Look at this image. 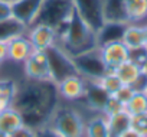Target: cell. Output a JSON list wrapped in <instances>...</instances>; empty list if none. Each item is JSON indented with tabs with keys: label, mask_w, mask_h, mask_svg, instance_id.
Masks as SVG:
<instances>
[{
	"label": "cell",
	"mask_w": 147,
	"mask_h": 137,
	"mask_svg": "<svg viewBox=\"0 0 147 137\" xmlns=\"http://www.w3.org/2000/svg\"><path fill=\"white\" fill-rule=\"evenodd\" d=\"M131 127L137 130L140 134L147 137V114H140L131 117Z\"/></svg>",
	"instance_id": "obj_27"
},
{
	"label": "cell",
	"mask_w": 147,
	"mask_h": 137,
	"mask_svg": "<svg viewBox=\"0 0 147 137\" xmlns=\"http://www.w3.org/2000/svg\"><path fill=\"white\" fill-rule=\"evenodd\" d=\"M120 137H144V136H143V134H140V133H138L137 130H134L133 127H130V128H128V130H125Z\"/></svg>",
	"instance_id": "obj_35"
},
{
	"label": "cell",
	"mask_w": 147,
	"mask_h": 137,
	"mask_svg": "<svg viewBox=\"0 0 147 137\" xmlns=\"http://www.w3.org/2000/svg\"><path fill=\"white\" fill-rule=\"evenodd\" d=\"M130 87L133 88L134 92H146V90H147V75L141 71V74L137 77V80Z\"/></svg>",
	"instance_id": "obj_31"
},
{
	"label": "cell",
	"mask_w": 147,
	"mask_h": 137,
	"mask_svg": "<svg viewBox=\"0 0 147 137\" xmlns=\"http://www.w3.org/2000/svg\"><path fill=\"white\" fill-rule=\"evenodd\" d=\"M7 2H12V0H7Z\"/></svg>",
	"instance_id": "obj_40"
},
{
	"label": "cell",
	"mask_w": 147,
	"mask_h": 137,
	"mask_svg": "<svg viewBox=\"0 0 147 137\" xmlns=\"http://www.w3.org/2000/svg\"><path fill=\"white\" fill-rule=\"evenodd\" d=\"M71 58L77 68V72L85 80H98L108 71L105 63L102 62L98 46L88 49L85 52L77 53Z\"/></svg>",
	"instance_id": "obj_5"
},
{
	"label": "cell",
	"mask_w": 147,
	"mask_h": 137,
	"mask_svg": "<svg viewBox=\"0 0 147 137\" xmlns=\"http://www.w3.org/2000/svg\"><path fill=\"white\" fill-rule=\"evenodd\" d=\"M33 51L35 48L26 36V33L15 36L10 40H7V61L13 63H23Z\"/></svg>",
	"instance_id": "obj_14"
},
{
	"label": "cell",
	"mask_w": 147,
	"mask_h": 137,
	"mask_svg": "<svg viewBox=\"0 0 147 137\" xmlns=\"http://www.w3.org/2000/svg\"><path fill=\"white\" fill-rule=\"evenodd\" d=\"M125 0H102L104 22L127 23L125 18Z\"/></svg>",
	"instance_id": "obj_15"
},
{
	"label": "cell",
	"mask_w": 147,
	"mask_h": 137,
	"mask_svg": "<svg viewBox=\"0 0 147 137\" xmlns=\"http://www.w3.org/2000/svg\"><path fill=\"white\" fill-rule=\"evenodd\" d=\"M26 32H28V26H25L23 23H20L13 16L0 22V40L7 42L12 38L19 36V35H23Z\"/></svg>",
	"instance_id": "obj_23"
},
{
	"label": "cell",
	"mask_w": 147,
	"mask_h": 137,
	"mask_svg": "<svg viewBox=\"0 0 147 137\" xmlns=\"http://www.w3.org/2000/svg\"><path fill=\"white\" fill-rule=\"evenodd\" d=\"M100 84V87L108 94V95H114L121 87H123V82L120 81V78L115 75L114 71H107L101 78L98 80H94Z\"/></svg>",
	"instance_id": "obj_26"
},
{
	"label": "cell",
	"mask_w": 147,
	"mask_h": 137,
	"mask_svg": "<svg viewBox=\"0 0 147 137\" xmlns=\"http://www.w3.org/2000/svg\"><path fill=\"white\" fill-rule=\"evenodd\" d=\"M43 0H12V16L25 26H32L39 15Z\"/></svg>",
	"instance_id": "obj_12"
},
{
	"label": "cell",
	"mask_w": 147,
	"mask_h": 137,
	"mask_svg": "<svg viewBox=\"0 0 147 137\" xmlns=\"http://www.w3.org/2000/svg\"><path fill=\"white\" fill-rule=\"evenodd\" d=\"M146 95H147V90H146Z\"/></svg>",
	"instance_id": "obj_39"
},
{
	"label": "cell",
	"mask_w": 147,
	"mask_h": 137,
	"mask_svg": "<svg viewBox=\"0 0 147 137\" xmlns=\"http://www.w3.org/2000/svg\"><path fill=\"white\" fill-rule=\"evenodd\" d=\"M110 95L100 87V84L94 80H87V84H85V94H84V98L82 101L85 103V105L94 113V114H98L101 113L102 114V110L108 101Z\"/></svg>",
	"instance_id": "obj_13"
},
{
	"label": "cell",
	"mask_w": 147,
	"mask_h": 137,
	"mask_svg": "<svg viewBox=\"0 0 147 137\" xmlns=\"http://www.w3.org/2000/svg\"><path fill=\"white\" fill-rule=\"evenodd\" d=\"M7 61V42L0 40V63Z\"/></svg>",
	"instance_id": "obj_34"
},
{
	"label": "cell",
	"mask_w": 147,
	"mask_h": 137,
	"mask_svg": "<svg viewBox=\"0 0 147 137\" xmlns=\"http://www.w3.org/2000/svg\"><path fill=\"white\" fill-rule=\"evenodd\" d=\"M0 137H10V136H7V134H3V133H0Z\"/></svg>",
	"instance_id": "obj_38"
},
{
	"label": "cell",
	"mask_w": 147,
	"mask_h": 137,
	"mask_svg": "<svg viewBox=\"0 0 147 137\" xmlns=\"http://www.w3.org/2000/svg\"><path fill=\"white\" fill-rule=\"evenodd\" d=\"M23 124H25V120H23L22 113L16 110L13 105L0 113V133L10 136L15 130H18Z\"/></svg>",
	"instance_id": "obj_17"
},
{
	"label": "cell",
	"mask_w": 147,
	"mask_h": 137,
	"mask_svg": "<svg viewBox=\"0 0 147 137\" xmlns=\"http://www.w3.org/2000/svg\"><path fill=\"white\" fill-rule=\"evenodd\" d=\"M105 118H107L108 137H120L125 130H128L131 127V115L125 110H121V111L111 114Z\"/></svg>",
	"instance_id": "obj_18"
},
{
	"label": "cell",
	"mask_w": 147,
	"mask_h": 137,
	"mask_svg": "<svg viewBox=\"0 0 147 137\" xmlns=\"http://www.w3.org/2000/svg\"><path fill=\"white\" fill-rule=\"evenodd\" d=\"M121 110H124V105H123L117 98H114L113 95H110V98H108V101H107V104H105V107H104V110H102V114H104L105 117H108V115L115 114V113H118V111H121Z\"/></svg>",
	"instance_id": "obj_28"
},
{
	"label": "cell",
	"mask_w": 147,
	"mask_h": 137,
	"mask_svg": "<svg viewBox=\"0 0 147 137\" xmlns=\"http://www.w3.org/2000/svg\"><path fill=\"white\" fill-rule=\"evenodd\" d=\"M127 23L146 25L147 23V0H125Z\"/></svg>",
	"instance_id": "obj_16"
},
{
	"label": "cell",
	"mask_w": 147,
	"mask_h": 137,
	"mask_svg": "<svg viewBox=\"0 0 147 137\" xmlns=\"http://www.w3.org/2000/svg\"><path fill=\"white\" fill-rule=\"evenodd\" d=\"M10 137H36V128L25 123L18 130H15L10 134Z\"/></svg>",
	"instance_id": "obj_30"
},
{
	"label": "cell",
	"mask_w": 147,
	"mask_h": 137,
	"mask_svg": "<svg viewBox=\"0 0 147 137\" xmlns=\"http://www.w3.org/2000/svg\"><path fill=\"white\" fill-rule=\"evenodd\" d=\"M98 48H100V52H101L102 62L105 63L108 71H114L123 62L130 59V49L121 40L108 42V43L100 45Z\"/></svg>",
	"instance_id": "obj_10"
},
{
	"label": "cell",
	"mask_w": 147,
	"mask_h": 137,
	"mask_svg": "<svg viewBox=\"0 0 147 137\" xmlns=\"http://www.w3.org/2000/svg\"><path fill=\"white\" fill-rule=\"evenodd\" d=\"M26 36L29 38V40L32 42L36 51H46L51 46L58 43L56 30L52 26L43 23H33L32 26H29Z\"/></svg>",
	"instance_id": "obj_11"
},
{
	"label": "cell",
	"mask_w": 147,
	"mask_h": 137,
	"mask_svg": "<svg viewBox=\"0 0 147 137\" xmlns=\"http://www.w3.org/2000/svg\"><path fill=\"white\" fill-rule=\"evenodd\" d=\"M133 94H134V91H133V88L130 87V85H123L113 97L114 98H117L124 107H125V104L130 101V98L133 97Z\"/></svg>",
	"instance_id": "obj_29"
},
{
	"label": "cell",
	"mask_w": 147,
	"mask_h": 137,
	"mask_svg": "<svg viewBox=\"0 0 147 137\" xmlns=\"http://www.w3.org/2000/svg\"><path fill=\"white\" fill-rule=\"evenodd\" d=\"M85 84L87 80L82 78L80 74L69 75L59 82H56V92L61 101L63 103H78L82 101L85 94Z\"/></svg>",
	"instance_id": "obj_8"
},
{
	"label": "cell",
	"mask_w": 147,
	"mask_h": 137,
	"mask_svg": "<svg viewBox=\"0 0 147 137\" xmlns=\"http://www.w3.org/2000/svg\"><path fill=\"white\" fill-rule=\"evenodd\" d=\"M141 71H143L141 66L137 65L136 62H133L131 59L123 62L120 66H117L115 70H114L115 75L120 78V81L123 82V85H131L137 80V77L141 74Z\"/></svg>",
	"instance_id": "obj_21"
},
{
	"label": "cell",
	"mask_w": 147,
	"mask_h": 137,
	"mask_svg": "<svg viewBox=\"0 0 147 137\" xmlns=\"http://www.w3.org/2000/svg\"><path fill=\"white\" fill-rule=\"evenodd\" d=\"M12 18V6L7 0H0V22Z\"/></svg>",
	"instance_id": "obj_33"
},
{
	"label": "cell",
	"mask_w": 147,
	"mask_h": 137,
	"mask_svg": "<svg viewBox=\"0 0 147 137\" xmlns=\"http://www.w3.org/2000/svg\"><path fill=\"white\" fill-rule=\"evenodd\" d=\"M141 70H143V72H144V74L147 75V61H146V63H144V65L141 66Z\"/></svg>",
	"instance_id": "obj_37"
},
{
	"label": "cell",
	"mask_w": 147,
	"mask_h": 137,
	"mask_svg": "<svg viewBox=\"0 0 147 137\" xmlns=\"http://www.w3.org/2000/svg\"><path fill=\"white\" fill-rule=\"evenodd\" d=\"M127 23H113V22H107L104 23V26L97 32V42L98 46L108 43V42H114V40H121L123 32L125 29Z\"/></svg>",
	"instance_id": "obj_20"
},
{
	"label": "cell",
	"mask_w": 147,
	"mask_h": 137,
	"mask_svg": "<svg viewBox=\"0 0 147 137\" xmlns=\"http://www.w3.org/2000/svg\"><path fill=\"white\" fill-rule=\"evenodd\" d=\"M121 42L131 51L137 48H144V30L141 25H133L127 23L125 29L121 36Z\"/></svg>",
	"instance_id": "obj_19"
},
{
	"label": "cell",
	"mask_w": 147,
	"mask_h": 137,
	"mask_svg": "<svg viewBox=\"0 0 147 137\" xmlns=\"http://www.w3.org/2000/svg\"><path fill=\"white\" fill-rule=\"evenodd\" d=\"M58 103L59 97L53 82L26 80L25 84H18L12 105L22 113L26 124L38 128L48 123Z\"/></svg>",
	"instance_id": "obj_1"
},
{
	"label": "cell",
	"mask_w": 147,
	"mask_h": 137,
	"mask_svg": "<svg viewBox=\"0 0 147 137\" xmlns=\"http://www.w3.org/2000/svg\"><path fill=\"white\" fill-rule=\"evenodd\" d=\"M58 45L62 46L71 56L97 48V32L74 10L69 20L56 32Z\"/></svg>",
	"instance_id": "obj_2"
},
{
	"label": "cell",
	"mask_w": 147,
	"mask_h": 137,
	"mask_svg": "<svg viewBox=\"0 0 147 137\" xmlns=\"http://www.w3.org/2000/svg\"><path fill=\"white\" fill-rule=\"evenodd\" d=\"M0 66H2V63H0Z\"/></svg>",
	"instance_id": "obj_41"
},
{
	"label": "cell",
	"mask_w": 147,
	"mask_h": 137,
	"mask_svg": "<svg viewBox=\"0 0 147 137\" xmlns=\"http://www.w3.org/2000/svg\"><path fill=\"white\" fill-rule=\"evenodd\" d=\"M36 137H62V136L58 134L48 123H45L36 128Z\"/></svg>",
	"instance_id": "obj_32"
},
{
	"label": "cell",
	"mask_w": 147,
	"mask_h": 137,
	"mask_svg": "<svg viewBox=\"0 0 147 137\" xmlns=\"http://www.w3.org/2000/svg\"><path fill=\"white\" fill-rule=\"evenodd\" d=\"M143 30H144V45H146V48H147V23L143 25Z\"/></svg>",
	"instance_id": "obj_36"
},
{
	"label": "cell",
	"mask_w": 147,
	"mask_h": 137,
	"mask_svg": "<svg viewBox=\"0 0 147 137\" xmlns=\"http://www.w3.org/2000/svg\"><path fill=\"white\" fill-rule=\"evenodd\" d=\"M75 10L95 32L104 26L102 16V0H72Z\"/></svg>",
	"instance_id": "obj_9"
},
{
	"label": "cell",
	"mask_w": 147,
	"mask_h": 137,
	"mask_svg": "<svg viewBox=\"0 0 147 137\" xmlns=\"http://www.w3.org/2000/svg\"><path fill=\"white\" fill-rule=\"evenodd\" d=\"M85 117L78 108L58 104L48 124L62 137H85Z\"/></svg>",
	"instance_id": "obj_3"
},
{
	"label": "cell",
	"mask_w": 147,
	"mask_h": 137,
	"mask_svg": "<svg viewBox=\"0 0 147 137\" xmlns=\"http://www.w3.org/2000/svg\"><path fill=\"white\" fill-rule=\"evenodd\" d=\"M85 137H108L107 118L104 114H94L85 121Z\"/></svg>",
	"instance_id": "obj_22"
},
{
	"label": "cell",
	"mask_w": 147,
	"mask_h": 137,
	"mask_svg": "<svg viewBox=\"0 0 147 137\" xmlns=\"http://www.w3.org/2000/svg\"><path fill=\"white\" fill-rule=\"evenodd\" d=\"M18 84L12 80H0V113L12 107Z\"/></svg>",
	"instance_id": "obj_24"
},
{
	"label": "cell",
	"mask_w": 147,
	"mask_h": 137,
	"mask_svg": "<svg viewBox=\"0 0 147 137\" xmlns=\"http://www.w3.org/2000/svg\"><path fill=\"white\" fill-rule=\"evenodd\" d=\"M72 12V0H43L35 23H43L58 30L69 20Z\"/></svg>",
	"instance_id": "obj_4"
},
{
	"label": "cell",
	"mask_w": 147,
	"mask_h": 137,
	"mask_svg": "<svg viewBox=\"0 0 147 137\" xmlns=\"http://www.w3.org/2000/svg\"><path fill=\"white\" fill-rule=\"evenodd\" d=\"M124 110L131 115H140V114H147V95L146 92H134L130 101L125 104Z\"/></svg>",
	"instance_id": "obj_25"
},
{
	"label": "cell",
	"mask_w": 147,
	"mask_h": 137,
	"mask_svg": "<svg viewBox=\"0 0 147 137\" xmlns=\"http://www.w3.org/2000/svg\"><path fill=\"white\" fill-rule=\"evenodd\" d=\"M22 65H23L25 80L36 81V82H53L51 68H49V61L46 56V51L35 49Z\"/></svg>",
	"instance_id": "obj_7"
},
{
	"label": "cell",
	"mask_w": 147,
	"mask_h": 137,
	"mask_svg": "<svg viewBox=\"0 0 147 137\" xmlns=\"http://www.w3.org/2000/svg\"><path fill=\"white\" fill-rule=\"evenodd\" d=\"M46 56L49 61V68H51L53 84L59 82L61 80H63L69 75L78 74L71 55L58 43L51 46L49 49H46Z\"/></svg>",
	"instance_id": "obj_6"
}]
</instances>
